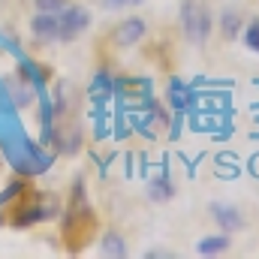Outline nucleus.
I'll return each instance as SVG.
<instances>
[{
	"instance_id": "5",
	"label": "nucleus",
	"mask_w": 259,
	"mask_h": 259,
	"mask_svg": "<svg viewBox=\"0 0 259 259\" xmlns=\"http://www.w3.org/2000/svg\"><path fill=\"white\" fill-rule=\"evenodd\" d=\"M226 247H229L226 238H205V241H199L196 253H199V256H217V253H223Z\"/></svg>"
},
{
	"instance_id": "4",
	"label": "nucleus",
	"mask_w": 259,
	"mask_h": 259,
	"mask_svg": "<svg viewBox=\"0 0 259 259\" xmlns=\"http://www.w3.org/2000/svg\"><path fill=\"white\" fill-rule=\"evenodd\" d=\"M211 214H214V220H217L223 229H238V226H241V214H238L235 208H229V205H214Z\"/></svg>"
},
{
	"instance_id": "3",
	"label": "nucleus",
	"mask_w": 259,
	"mask_h": 259,
	"mask_svg": "<svg viewBox=\"0 0 259 259\" xmlns=\"http://www.w3.org/2000/svg\"><path fill=\"white\" fill-rule=\"evenodd\" d=\"M142 36H145V21H139V18L124 21V24L118 27V33H115L118 46H133V42H139Z\"/></svg>"
},
{
	"instance_id": "11",
	"label": "nucleus",
	"mask_w": 259,
	"mask_h": 259,
	"mask_svg": "<svg viewBox=\"0 0 259 259\" xmlns=\"http://www.w3.org/2000/svg\"><path fill=\"white\" fill-rule=\"evenodd\" d=\"M142 0H106L109 9H124V6H139Z\"/></svg>"
},
{
	"instance_id": "8",
	"label": "nucleus",
	"mask_w": 259,
	"mask_h": 259,
	"mask_svg": "<svg viewBox=\"0 0 259 259\" xmlns=\"http://www.w3.org/2000/svg\"><path fill=\"white\" fill-rule=\"evenodd\" d=\"M223 33L232 39L235 33H238V15L235 12H229V15H223Z\"/></svg>"
},
{
	"instance_id": "2",
	"label": "nucleus",
	"mask_w": 259,
	"mask_h": 259,
	"mask_svg": "<svg viewBox=\"0 0 259 259\" xmlns=\"http://www.w3.org/2000/svg\"><path fill=\"white\" fill-rule=\"evenodd\" d=\"M181 27H184V36L190 42L202 46L208 39V33H211V15H208V9L202 3H196V0H184V6H181Z\"/></svg>"
},
{
	"instance_id": "6",
	"label": "nucleus",
	"mask_w": 259,
	"mask_h": 259,
	"mask_svg": "<svg viewBox=\"0 0 259 259\" xmlns=\"http://www.w3.org/2000/svg\"><path fill=\"white\" fill-rule=\"evenodd\" d=\"M169 97H172V106L175 109H187V88H184V81H178V78H172V84H169Z\"/></svg>"
},
{
	"instance_id": "9",
	"label": "nucleus",
	"mask_w": 259,
	"mask_h": 259,
	"mask_svg": "<svg viewBox=\"0 0 259 259\" xmlns=\"http://www.w3.org/2000/svg\"><path fill=\"white\" fill-rule=\"evenodd\" d=\"M64 6H66V0H36V9L39 12H58Z\"/></svg>"
},
{
	"instance_id": "7",
	"label": "nucleus",
	"mask_w": 259,
	"mask_h": 259,
	"mask_svg": "<svg viewBox=\"0 0 259 259\" xmlns=\"http://www.w3.org/2000/svg\"><path fill=\"white\" fill-rule=\"evenodd\" d=\"M244 42H247L250 52H256L259 55V18H253V21L244 27Z\"/></svg>"
},
{
	"instance_id": "10",
	"label": "nucleus",
	"mask_w": 259,
	"mask_h": 259,
	"mask_svg": "<svg viewBox=\"0 0 259 259\" xmlns=\"http://www.w3.org/2000/svg\"><path fill=\"white\" fill-rule=\"evenodd\" d=\"M106 253H112V256H124V250H121V238H109V247H106Z\"/></svg>"
},
{
	"instance_id": "1",
	"label": "nucleus",
	"mask_w": 259,
	"mask_h": 259,
	"mask_svg": "<svg viewBox=\"0 0 259 259\" xmlns=\"http://www.w3.org/2000/svg\"><path fill=\"white\" fill-rule=\"evenodd\" d=\"M88 24H91L88 9H81V6H64L58 12H39L33 18V36L46 39V42H52V39H64L66 42V39H75Z\"/></svg>"
}]
</instances>
